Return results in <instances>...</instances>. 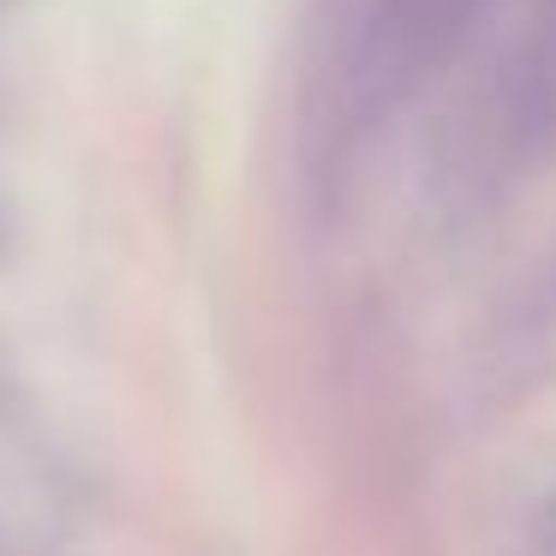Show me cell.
<instances>
[{"label":"cell","mask_w":556,"mask_h":556,"mask_svg":"<svg viewBox=\"0 0 556 556\" xmlns=\"http://www.w3.org/2000/svg\"><path fill=\"white\" fill-rule=\"evenodd\" d=\"M520 556H556V496L532 515L527 527V544H520Z\"/></svg>","instance_id":"obj_2"},{"label":"cell","mask_w":556,"mask_h":556,"mask_svg":"<svg viewBox=\"0 0 556 556\" xmlns=\"http://www.w3.org/2000/svg\"><path fill=\"white\" fill-rule=\"evenodd\" d=\"M472 13H479V0H389L383 25H377L383 66L389 73H407V66L437 61V54L467 30Z\"/></svg>","instance_id":"obj_1"}]
</instances>
